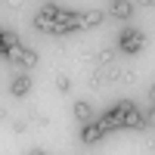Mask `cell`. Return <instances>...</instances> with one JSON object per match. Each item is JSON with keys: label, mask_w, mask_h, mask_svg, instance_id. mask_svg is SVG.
Listing matches in <instances>:
<instances>
[{"label": "cell", "mask_w": 155, "mask_h": 155, "mask_svg": "<svg viewBox=\"0 0 155 155\" xmlns=\"http://www.w3.org/2000/svg\"><path fill=\"white\" fill-rule=\"evenodd\" d=\"M3 56H6V62H12V65H22V68H34V65H37V53H34L31 47H22V44L9 47Z\"/></svg>", "instance_id": "obj_1"}, {"label": "cell", "mask_w": 155, "mask_h": 155, "mask_svg": "<svg viewBox=\"0 0 155 155\" xmlns=\"http://www.w3.org/2000/svg\"><path fill=\"white\" fill-rule=\"evenodd\" d=\"M146 47V34L140 28H124L121 37H118V50L121 53H140V50Z\"/></svg>", "instance_id": "obj_2"}, {"label": "cell", "mask_w": 155, "mask_h": 155, "mask_svg": "<svg viewBox=\"0 0 155 155\" xmlns=\"http://www.w3.org/2000/svg\"><path fill=\"white\" fill-rule=\"evenodd\" d=\"M121 106H124V127H130V130H143V127H146V118L140 115V109L134 106L130 99H121Z\"/></svg>", "instance_id": "obj_3"}, {"label": "cell", "mask_w": 155, "mask_h": 155, "mask_svg": "<svg viewBox=\"0 0 155 155\" xmlns=\"http://www.w3.org/2000/svg\"><path fill=\"white\" fill-rule=\"evenodd\" d=\"M106 134H109V130H106V124H102V121L96 118V121H87V124H84L81 140H84V143H96V140H102Z\"/></svg>", "instance_id": "obj_4"}, {"label": "cell", "mask_w": 155, "mask_h": 155, "mask_svg": "<svg viewBox=\"0 0 155 155\" xmlns=\"http://www.w3.org/2000/svg\"><path fill=\"white\" fill-rule=\"evenodd\" d=\"M99 121L106 124V130H115V127H124V106L118 102V106H115V109H109V112L102 115Z\"/></svg>", "instance_id": "obj_5"}, {"label": "cell", "mask_w": 155, "mask_h": 155, "mask_svg": "<svg viewBox=\"0 0 155 155\" xmlns=\"http://www.w3.org/2000/svg\"><path fill=\"white\" fill-rule=\"evenodd\" d=\"M102 12L99 9H87V12H81V16H78V31L81 28H96V25H102Z\"/></svg>", "instance_id": "obj_6"}, {"label": "cell", "mask_w": 155, "mask_h": 155, "mask_svg": "<svg viewBox=\"0 0 155 155\" xmlns=\"http://www.w3.org/2000/svg\"><path fill=\"white\" fill-rule=\"evenodd\" d=\"M28 90H31V78L28 74H16V78H12V84H9L12 96H28Z\"/></svg>", "instance_id": "obj_7"}, {"label": "cell", "mask_w": 155, "mask_h": 155, "mask_svg": "<svg viewBox=\"0 0 155 155\" xmlns=\"http://www.w3.org/2000/svg\"><path fill=\"white\" fill-rule=\"evenodd\" d=\"M112 16L115 19H130L134 16V3L130 0H115L112 3Z\"/></svg>", "instance_id": "obj_8"}, {"label": "cell", "mask_w": 155, "mask_h": 155, "mask_svg": "<svg viewBox=\"0 0 155 155\" xmlns=\"http://www.w3.org/2000/svg\"><path fill=\"white\" fill-rule=\"evenodd\" d=\"M74 118L81 121V124L93 121V106H90V102H84V99H78V102H74Z\"/></svg>", "instance_id": "obj_9"}, {"label": "cell", "mask_w": 155, "mask_h": 155, "mask_svg": "<svg viewBox=\"0 0 155 155\" xmlns=\"http://www.w3.org/2000/svg\"><path fill=\"white\" fill-rule=\"evenodd\" d=\"M99 74H102V81H106V84H115V81H121V74H124V71L115 65V62H109V65H102V68H99Z\"/></svg>", "instance_id": "obj_10"}, {"label": "cell", "mask_w": 155, "mask_h": 155, "mask_svg": "<svg viewBox=\"0 0 155 155\" xmlns=\"http://www.w3.org/2000/svg\"><path fill=\"white\" fill-rule=\"evenodd\" d=\"M53 25H56V19L44 16V12H37V16H34V28H37V31H44V34H53Z\"/></svg>", "instance_id": "obj_11"}, {"label": "cell", "mask_w": 155, "mask_h": 155, "mask_svg": "<svg viewBox=\"0 0 155 155\" xmlns=\"http://www.w3.org/2000/svg\"><path fill=\"white\" fill-rule=\"evenodd\" d=\"M96 62H99V65H109V62H115V50H112V47L96 50Z\"/></svg>", "instance_id": "obj_12"}, {"label": "cell", "mask_w": 155, "mask_h": 155, "mask_svg": "<svg viewBox=\"0 0 155 155\" xmlns=\"http://www.w3.org/2000/svg\"><path fill=\"white\" fill-rule=\"evenodd\" d=\"M53 87L59 90V93H68V90H71V78L68 74H56L53 78Z\"/></svg>", "instance_id": "obj_13"}, {"label": "cell", "mask_w": 155, "mask_h": 155, "mask_svg": "<svg viewBox=\"0 0 155 155\" xmlns=\"http://www.w3.org/2000/svg\"><path fill=\"white\" fill-rule=\"evenodd\" d=\"M78 62H84V65H99L96 62V50H81V53H78Z\"/></svg>", "instance_id": "obj_14"}, {"label": "cell", "mask_w": 155, "mask_h": 155, "mask_svg": "<svg viewBox=\"0 0 155 155\" xmlns=\"http://www.w3.org/2000/svg\"><path fill=\"white\" fill-rule=\"evenodd\" d=\"M0 31H3V28H0ZM16 44H19V37L12 34V31H3V53H6L9 47H16Z\"/></svg>", "instance_id": "obj_15"}, {"label": "cell", "mask_w": 155, "mask_h": 155, "mask_svg": "<svg viewBox=\"0 0 155 155\" xmlns=\"http://www.w3.org/2000/svg\"><path fill=\"white\" fill-rule=\"evenodd\" d=\"M59 9H62V6H56V3H44L41 12H44V16H50V19H56V16H59Z\"/></svg>", "instance_id": "obj_16"}, {"label": "cell", "mask_w": 155, "mask_h": 155, "mask_svg": "<svg viewBox=\"0 0 155 155\" xmlns=\"http://www.w3.org/2000/svg\"><path fill=\"white\" fill-rule=\"evenodd\" d=\"M25 130H28V121H12V134L16 137H22Z\"/></svg>", "instance_id": "obj_17"}, {"label": "cell", "mask_w": 155, "mask_h": 155, "mask_svg": "<svg viewBox=\"0 0 155 155\" xmlns=\"http://www.w3.org/2000/svg\"><path fill=\"white\" fill-rule=\"evenodd\" d=\"M102 84H106V81H102V74H99V71H93V74H90V87H93V90H99Z\"/></svg>", "instance_id": "obj_18"}, {"label": "cell", "mask_w": 155, "mask_h": 155, "mask_svg": "<svg viewBox=\"0 0 155 155\" xmlns=\"http://www.w3.org/2000/svg\"><path fill=\"white\" fill-rule=\"evenodd\" d=\"M22 3H25V0H6V9L9 12H22Z\"/></svg>", "instance_id": "obj_19"}, {"label": "cell", "mask_w": 155, "mask_h": 155, "mask_svg": "<svg viewBox=\"0 0 155 155\" xmlns=\"http://www.w3.org/2000/svg\"><path fill=\"white\" fill-rule=\"evenodd\" d=\"M121 81H127V84H134V81H137V71H134V68H130V71H124V74H121Z\"/></svg>", "instance_id": "obj_20"}, {"label": "cell", "mask_w": 155, "mask_h": 155, "mask_svg": "<svg viewBox=\"0 0 155 155\" xmlns=\"http://www.w3.org/2000/svg\"><path fill=\"white\" fill-rule=\"evenodd\" d=\"M146 124L155 127V102H152V109H149V115H146Z\"/></svg>", "instance_id": "obj_21"}, {"label": "cell", "mask_w": 155, "mask_h": 155, "mask_svg": "<svg viewBox=\"0 0 155 155\" xmlns=\"http://www.w3.org/2000/svg\"><path fill=\"white\" fill-rule=\"evenodd\" d=\"M149 99L155 102V81H152V90H149Z\"/></svg>", "instance_id": "obj_22"}, {"label": "cell", "mask_w": 155, "mask_h": 155, "mask_svg": "<svg viewBox=\"0 0 155 155\" xmlns=\"http://www.w3.org/2000/svg\"><path fill=\"white\" fill-rule=\"evenodd\" d=\"M28 155H47V152H44V149H31Z\"/></svg>", "instance_id": "obj_23"}, {"label": "cell", "mask_w": 155, "mask_h": 155, "mask_svg": "<svg viewBox=\"0 0 155 155\" xmlns=\"http://www.w3.org/2000/svg\"><path fill=\"white\" fill-rule=\"evenodd\" d=\"M137 3H143V6H152V3H155V0H137Z\"/></svg>", "instance_id": "obj_24"}, {"label": "cell", "mask_w": 155, "mask_h": 155, "mask_svg": "<svg viewBox=\"0 0 155 155\" xmlns=\"http://www.w3.org/2000/svg\"><path fill=\"white\" fill-rule=\"evenodd\" d=\"M0 53H3V31H0Z\"/></svg>", "instance_id": "obj_25"}, {"label": "cell", "mask_w": 155, "mask_h": 155, "mask_svg": "<svg viewBox=\"0 0 155 155\" xmlns=\"http://www.w3.org/2000/svg\"><path fill=\"white\" fill-rule=\"evenodd\" d=\"M78 155H84V152H78Z\"/></svg>", "instance_id": "obj_26"}, {"label": "cell", "mask_w": 155, "mask_h": 155, "mask_svg": "<svg viewBox=\"0 0 155 155\" xmlns=\"http://www.w3.org/2000/svg\"><path fill=\"white\" fill-rule=\"evenodd\" d=\"M152 155H155V149H152Z\"/></svg>", "instance_id": "obj_27"}, {"label": "cell", "mask_w": 155, "mask_h": 155, "mask_svg": "<svg viewBox=\"0 0 155 155\" xmlns=\"http://www.w3.org/2000/svg\"><path fill=\"white\" fill-rule=\"evenodd\" d=\"M112 3H115V0H112Z\"/></svg>", "instance_id": "obj_28"}]
</instances>
